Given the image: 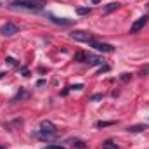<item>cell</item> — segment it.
Listing matches in <instances>:
<instances>
[{"label":"cell","instance_id":"1","mask_svg":"<svg viewBox=\"0 0 149 149\" xmlns=\"http://www.w3.org/2000/svg\"><path fill=\"white\" fill-rule=\"evenodd\" d=\"M10 7L14 9H23V10H30V12H40L45 7L43 0H12Z\"/></svg>","mask_w":149,"mask_h":149},{"label":"cell","instance_id":"2","mask_svg":"<svg viewBox=\"0 0 149 149\" xmlns=\"http://www.w3.org/2000/svg\"><path fill=\"white\" fill-rule=\"evenodd\" d=\"M56 135H57V127H56L52 121L43 120V121L40 123V132H38V137H40V139H43V141H50V139H54Z\"/></svg>","mask_w":149,"mask_h":149},{"label":"cell","instance_id":"3","mask_svg":"<svg viewBox=\"0 0 149 149\" xmlns=\"http://www.w3.org/2000/svg\"><path fill=\"white\" fill-rule=\"evenodd\" d=\"M71 38L76 42H85V43H92L94 42V35L88 33V31H83V30H76L71 33Z\"/></svg>","mask_w":149,"mask_h":149},{"label":"cell","instance_id":"4","mask_svg":"<svg viewBox=\"0 0 149 149\" xmlns=\"http://www.w3.org/2000/svg\"><path fill=\"white\" fill-rule=\"evenodd\" d=\"M16 33H19V26L14 24V23H5L0 28V35L2 37H14Z\"/></svg>","mask_w":149,"mask_h":149},{"label":"cell","instance_id":"5","mask_svg":"<svg viewBox=\"0 0 149 149\" xmlns=\"http://www.w3.org/2000/svg\"><path fill=\"white\" fill-rule=\"evenodd\" d=\"M95 50H99V52H108V54H111V52H114V47L113 45H109V43H104V42H92L90 43Z\"/></svg>","mask_w":149,"mask_h":149},{"label":"cell","instance_id":"6","mask_svg":"<svg viewBox=\"0 0 149 149\" xmlns=\"http://www.w3.org/2000/svg\"><path fill=\"white\" fill-rule=\"evenodd\" d=\"M148 24V16H142V17H139L132 26H130V33H139L144 26Z\"/></svg>","mask_w":149,"mask_h":149},{"label":"cell","instance_id":"7","mask_svg":"<svg viewBox=\"0 0 149 149\" xmlns=\"http://www.w3.org/2000/svg\"><path fill=\"white\" fill-rule=\"evenodd\" d=\"M49 19H50L54 24H61V26H71V24H73L71 19H66V17H56V16H52V14H49Z\"/></svg>","mask_w":149,"mask_h":149},{"label":"cell","instance_id":"8","mask_svg":"<svg viewBox=\"0 0 149 149\" xmlns=\"http://www.w3.org/2000/svg\"><path fill=\"white\" fill-rule=\"evenodd\" d=\"M87 57H88V54L87 52H83V50H80V52H76L73 56V59L76 63H87Z\"/></svg>","mask_w":149,"mask_h":149},{"label":"cell","instance_id":"9","mask_svg":"<svg viewBox=\"0 0 149 149\" xmlns=\"http://www.w3.org/2000/svg\"><path fill=\"white\" fill-rule=\"evenodd\" d=\"M104 61L101 59V57H95V56H92V54H88V57H87V64H90V66H94V64H102Z\"/></svg>","mask_w":149,"mask_h":149},{"label":"cell","instance_id":"10","mask_svg":"<svg viewBox=\"0 0 149 149\" xmlns=\"http://www.w3.org/2000/svg\"><path fill=\"white\" fill-rule=\"evenodd\" d=\"M68 142H71L76 149H87L85 142H83V141H80V139H71V141H68Z\"/></svg>","mask_w":149,"mask_h":149},{"label":"cell","instance_id":"11","mask_svg":"<svg viewBox=\"0 0 149 149\" xmlns=\"http://www.w3.org/2000/svg\"><path fill=\"white\" fill-rule=\"evenodd\" d=\"M118 7H120L118 2H111V3H108V5L104 7V14H108V12H111V10H116Z\"/></svg>","mask_w":149,"mask_h":149},{"label":"cell","instance_id":"12","mask_svg":"<svg viewBox=\"0 0 149 149\" xmlns=\"http://www.w3.org/2000/svg\"><path fill=\"white\" fill-rule=\"evenodd\" d=\"M102 149H120V148L113 142L111 139H108V141H104V142H102Z\"/></svg>","mask_w":149,"mask_h":149},{"label":"cell","instance_id":"13","mask_svg":"<svg viewBox=\"0 0 149 149\" xmlns=\"http://www.w3.org/2000/svg\"><path fill=\"white\" fill-rule=\"evenodd\" d=\"M146 128H148L146 125H132V127H128L127 130H128V132H142V130H146Z\"/></svg>","mask_w":149,"mask_h":149},{"label":"cell","instance_id":"14","mask_svg":"<svg viewBox=\"0 0 149 149\" xmlns=\"http://www.w3.org/2000/svg\"><path fill=\"white\" fill-rule=\"evenodd\" d=\"M24 97H28V94H26L24 90H21V92H19V94L12 99V102H17V101H21V99H24Z\"/></svg>","mask_w":149,"mask_h":149},{"label":"cell","instance_id":"15","mask_svg":"<svg viewBox=\"0 0 149 149\" xmlns=\"http://www.w3.org/2000/svg\"><path fill=\"white\" fill-rule=\"evenodd\" d=\"M88 12H90V7H80V9H76V14H80V16H85Z\"/></svg>","mask_w":149,"mask_h":149},{"label":"cell","instance_id":"16","mask_svg":"<svg viewBox=\"0 0 149 149\" xmlns=\"http://www.w3.org/2000/svg\"><path fill=\"white\" fill-rule=\"evenodd\" d=\"M113 123H114V121H97L95 127H97V128H102V127H109V125H113Z\"/></svg>","mask_w":149,"mask_h":149},{"label":"cell","instance_id":"17","mask_svg":"<svg viewBox=\"0 0 149 149\" xmlns=\"http://www.w3.org/2000/svg\"><path fill=\"white\" fill-rule=\"evenodd\" d=\"M43 149H64V146H59V144H50V146H45Z\"/></svg>","mask_w":149,"mask_h":149},{"label":"cell","instance_id":"18","mask_svg":"<svg viewBox=\"0 0 149 149\" xmlns=\"http://www.w3.org/2000/svg\"><path fill=\"white\" fill-rule=\"evenodd\" d=\"M7 63H9V64H12V66H16V64H17V61H16V59H12V57H7Z\"/></svg>","mask_w":149,"mask_h":149},{"label":"cell","instance_id":"19","mask_svg":"<svg viewBox=\"0 0 149 149\" xmlns=\"http://www.w3.org/2000/svg\"><path fill=\"white\" fill-rule=\"evenodd\" d=\"M102 99V94H95V95H92V101H101Z\"/></svg>","mask_w":149,"mask_h":149},{"label":"cell","instance_id":"20","mask_svg":"<svg viewBox=\"0 0 149 149\" xmlns=\"http://www.w3.org/2000/svg\"><path fill=\"white\" fill-rule=\"evenodd\" d=\"M121 80H123V81H128V80H130V74H128V73H123V74H121Z\"/></svg>","mask_w":149,"mask_h":149},{"label":"cell","instance_id":"21","mask_svg":"<svg viewBox=\"0 0 149 149\" xmlns=\"http://www.w3.org/2000/svg\"><path fill=\"white\" fill-rule=\"evenodd\" d=\"M146 73H149V66H146V68L142 70V74H146Z\"/></svg>","mask_w":149,"mask_h":149},{"label":"cell","instance_id":"22","mask_svg":"<svg viewBox=\"0 0 149 149\" xmlns=\"http://www.w3.org/2000/svg\"><path fill=\"white\" fill-rule=\"evenodd\" d=\"M3 74H5L3 71H0V78H3Z\"/></svg>","mask_w":149,"mask_h":149},{"label":"cell","instance_id":"23","mask_svg":"<svg viewBox=\"0 0 149 149\" xmlns=\"http://www.w3.org/2000/svg\"><path fill=\"white\" fill-rule=\"evenodd\" d=\"M92 2H94V3H97V2H99V0H92Z\"/></svg>","mask_w":149,"mask_h":149},{"label":"cell","instance_id":"24","mask_svg":"<svg viewBox=\"0 0 149 149\" xmlns=\"http://www.w3.org/2000/svg\"><path fill=\"white\" fill-rule=\"evenodd\" d=\"M0 149H5V148H3V146H0Z\"/></svg>","mask_w":149,"mask_h":149}]
</instances>
